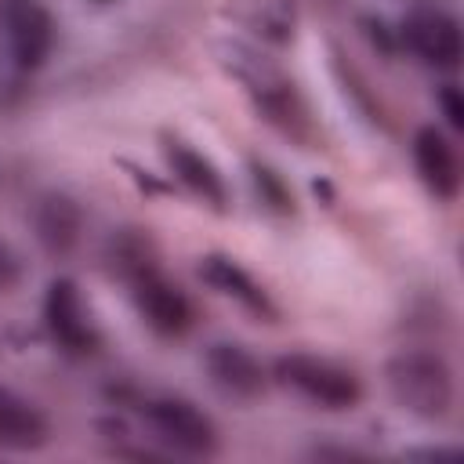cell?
<instances>
[{"instance_id": "1", "label": "cell", "mask_w": 464, "mask_h": 464, "mask_svg": "<svg viewBox=\"0 0 464 464\" xmlns=\"http://www.w3.org/2000/svg\"><path fill=\"white\" fill-rule=\"evenodd\" d=\"M207 47H210L214 65L243 87L254 112L268 127H276L279 134H286L301 149H308L315 141V120L308 112V102L301 98L297 83L283 72V65L261 51V44L221 33V36H210Z\"/></svg>"}, {"instance_id": "2", "label": "cell", "mask_w": 464, "mask_h": 464, "mask_svg": "<svg viewBox=\"0 0 464 464\" xmlns=\"http://www.w3.org/2000/svg\"><path fill=\"white\" fill-rule=\"evenodd\" d=\"M384 384L392 402L417 420H442L453 410V370L439 352L402 348L384 362Z\"/></svg>"}, {"instance_id": "3", "label": "cell", "mask_w": 464, "mask_h": 464, "mask_svg": "<svg viewBox=\"0 0 464 464\" xmlns=\"http://www.w3.org/2000/svg\"><path fill=\"white\" fill-rule=\"evenodd\" d=\"M268 377L279 388L301 395L304 402H315L319 410L341 413V410H355L362 402V381L355 377V370H348V366H341V362H334L326 355L283 352L272 362Z\"/></svg>"}, {"instance_id": "4", "label": "cell", "mask_w": 464, "mask_h": 464, "mask_svg": "<svg viewBox=\"0 0 464 464\" xmlns=\"http://www.w3.org/2000/svg\"><path fill=\"white\" fill-rule=\"evenodd\" d=\"M141 417L149 424V431L181 457H214L221 450V435L218 424L192 402L181 395H152L141 399Z\"/></svg>"}, {"instance_id": "5", "label": "cell", "mask_w": 464, "mask_h": 464, "mask_svg": "<svg viewBox=\"0 0 464 464\" xmlns=\"http://www.w3.org/2000/svg\"><path fill=\"white\" fill-rule=\"evenodd\" d=\"M399 44L402 51H410L413 58H420L424 65L439 69V72H457L460 58H464V36H460V22L442 11L439 4H417L399 18Z\"/></svg>"}, {"instance_id": "6", "label": "cell", "mask_w": 464, "mask_h": 464, "mask_svg": "<svg viewBox=\"0 0 464 464\" xmlns=\"http://www.w3.org/2000/svg\"><path fill=\"white\" fill-rule=\"evenodd\" d=\"M44 330L69 355H94L102 348V334L91 323L72 276H54L47 283V290H44Z\"/></svg>"}, {"instance_id": "7", "label": "cell", "mask_w": 464, "mask_h": 464, "mask_svg": "<svg viewBox=\"0 0 464 464\" xmlns=\"http://www.w3.org/2000/svg\"><path fill=\"white\" fill-rule=\"evenodd\" d=\"M0 29L18 72H36L54 51V14L40 0H0Z\"/></svg>"}, {"instance_id": "8", "label": "cell", "mask_w": 464, "mask_h": 464, "mask_svg": "<svg viewBox=\"0 0 464 464\" xmlns=\"http://www.w3.org/2000/svg\"><path fill=\"white\" fill-rule=\"evenodd\" d=\"M160 152H163V163H167L170 178L188 196H196L214 214L228 210V185H225V178H221V170L214 167L210 156H203L192 141H185L174 130H160Z\"/></svg>"}, {"instance_id": "9", "label": "cell", "mask_w": 464, "mask_h": 464, "mask_svg": "<svg viewBox=\"0 0 464 464\" xmlns=\"http://www.w3.org/2000/svg\"><path fill=\"white\" fill-rule=\"evenodd\" d=\"M127 290H130L134 312L141 315V323H145L152 334H160V337H181V334L192 330L196 308H192L188 294H185L178 283H170V279L163 276V268H156V272L134 279Z\"/></svg>"}, {"instance_id": "10", "label": "cell", "mask_w": 464, "mask_h": 464, "mask_svg": "<svg viewBox=\"0 0 464 464\" xmlns=\"http://www.w3.org/2000/svg\"><path fill=\"white\" fill-rule=\"evenodd\" d=\"M203 370L210 384L232 399V402H254L268 388V370L265 362L239 341H214L203 352Z\"/></svg>"}, {"instance_id": "11", "label": "cell", "mask_w": 464, "mask_h": 464, "mask_svg": "<svg viewBox=\"0 0 464 464\" xmlns=\"http://www.w3.org/2000/svg\"><path fill=\"white\" fill-rule=\"evenodd\" d=\"M196 276H199L203 286H210L214 294L236 301V304H239L243 312H250L254 319H261V323H276V319H279V304L268 297V290H265L232 254H221V250L203 254V257L196 261Z\"/></svg>"}, {"instance_id": "12", "label": "cell", "mask_w": 464, "mask_h": 464, "mask_svg": "<svg viewBox=\"0 0 464 464\" xmlns=\"http://www.w3.org/2000/svg\"><path fill=\"white\" fill-rule=\"evenodd\" d=\"M410 152H413L420 185L439 203H453L460 196V156H457V145L450 141V134L435 123H420L413 130Z\"/></svg>"}, {"instance_id": "13", "label": "cell", "mask_w": 464, "mask_h": 464, "mask_svg": "<svg viewBox=\"0 0 464 464\" xmlns=\"http://www.w3.org/2000/svg\"><path fill=\"white\" fill-rule=\"evenodd\" d=\"M29 225H33V236H36L44 254L69 257L83 236V207L76 196H69L62 188H47L33 199Z\"/></svg>"}, {"instance_id": "14", "label": "cell", "mask_w": 464, "mask_h": 464, "mask_svg": "<svg viewBox=\"0 0 464 464\" xmlns=\"http://www.w3.org/2000/svg\"><path fill=\"white\" fill-rule=\"evenodd\" d=\"M102 265H105V272L112 279L130 286L134 279H141V276L160 268V243L141 225H120L102 243Z\"/></svg>"}, {"instance_id": "15", "label": "cell", "mask_w": 464, "mask_h": 464, "mask_svg": "<svg viewBox=\"0 0 464 464\" xmlns=\"http://www.w3.org/2000/svg\"><path fill=\"white\" fill-rule=\"evenodd\" d=\"M221 14L268 47H290L297 36V0H232Z\"/></svg>"}, {"instance_id": "16", "label": "cell", "mask_w": 464, "mask_h": 464, "mask_svg": "<svg viewBox=\"0 0 464 464\" xmlns=\"http://www.w3.org/2000/svg\"><path fill=\"white\" fill-rule=\"evenodd\" d=\"M47 439H51V424L44 410L0 384V446L14 453H29L40 450Z\"/></svg>"}, {"instance_id": "17", "label": "cell", "mask_w": 464, "mask_h": 464, "mask_svg": "<svg viewBox=\"0 0 464 464\" xmlns=\"http://www.w3.org/2000/svg\"><path fill=\"white\" fill-rule=\"evenodd\" d=\"M330 69H334V76H337V83H341L344 102L359 112V120L370 123V127H381V123H384V109H381V102L373 98V91L366 87L362 72L341 54V47H330Z\"/></svg>"}, {"instance_id": "18", "label": "cell", "mask_w": 464, "mask_h": 464, "mask_svg": "<svg viewBox=\"0 0 464 464\" xmlns=\"http://www.w3.org/2000/svg\"><path fill=\"white\" fill-rule=\"evenodd\" d=\"M246 174H250V185H254L257 203H261L268 214L290 218V214L297 210V203H294V188L286 185V178H283L272 163H265V160L254 156V160L246 163Z\"/></svg>"}, {"instance_id": "19", "label": "cell", "mask_w": 464, "mask_h": 464, "mask_svg": "<svg viewBox=\"0 0 464 464\" xmlns=\"http://www.w3.org/2000/svg\"><path fill=\"white\" fill-rule=\"evenodd\" d=\"M359 33H362V40H366L381 58H395V54L402 51L399 29L388 25V18H381V14H359Z\"/></svg>"}, {"instance_id": "20", "label": "cell", "mask_w": 464, "mask_h": 464, "mask_svg": "<svg viewBox=\"0 0 464 464\" xmlns=\"http://www.w3.org/2000/svg\"><path fill=\"white\" fill-rule=\"evenodd\" d=\"M435 105H439L446 127H450L453 134H460V130H464V91H460L457 80H446V83L435 87Z\"/></svg>"}, {"instance_id": "21", "label": "cell", "mask_w": 464, "mask_h": 464, "mask_svg": "<svg viewBox=\"0 0 464 464\" xmlns=\"http://www.w3.org/2000/svg\"><path fill=\"white\" fill-rule=\"evenodd\" d=\"M402 460L450 464V460H460V450H457V446H413V450H402Z\"/></svg>"}, {"instance_id": "22", "label": "cell", "mask_w": 464, "mask_h": 464, "mask_svg": "<svg viewBox=\"0 0 464 464\" xmlns=\"http://www.w3.org/2000/svg\"><path fill=\"white\" fill-rule=\"evenodd\" d=\"M18 279H22V261H18V254L0 239V294L14 290Z\"/></svg>"}, {"instance_id": "23", "label": "cell", "mask_w": 464, "mask_h": 464, "mask_svg": "<svg viewBox=\"0 0 464 464\" xmlns=\"http://www.w3.org/2000/svg\"><path fill=\"white\" fill-rule=\"evenodd\" d=\"M312 457L315 460H366V453L362 450H352V446H315L312 450Z\"/></svg>"}, {"instance_id": "24", "label": "cell", "mask_w": 464, "mask_h": 464, "mask_svg": "<svg viewBox=\"0 0 464 464\" xmlns=\"http://www.w3.org/2000/svg\"><path fill=\"white\" fill-rule=\"evenodd\" d=\"M123 167L130 170V178L138 181V188H145V192H152V196H163V192H170V188H167L163 181H156L149 170H141V167H134V163H127V160H123Z\"/></svg>"}, {"instance_id": "25", "label": "cell", "mask_w": 464, "mask_h": 464, "mask_svg": "<svg viewBox=\"0 0 464 464\" xmlns=\"http://www.w3.org/2000/svg\"><path fill=\"white\" fill-rule=\"evenodd\" d=\"M312 192H315V196H319V199H323L326 207L334 203V185H330L326 178H319V181H312Z\"/></svg>"}, {"instance_id": "26", "label": "cell", "mask_w": 464, "mask_h": 464, "mask_svg": "<svg viewBox=\"0 0 464 464\" xmlns=\"http://www.w3.org/2000/svg\"><path fill=\"white\" fill-rule=\"evenodd\" d=\"M94 4H112V0H94Z\"/></svg>"}]
</instances>
